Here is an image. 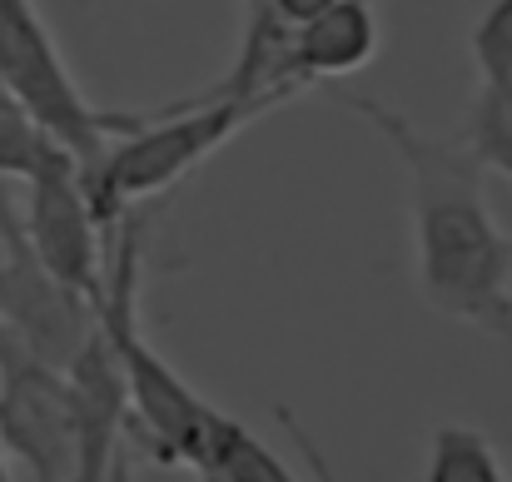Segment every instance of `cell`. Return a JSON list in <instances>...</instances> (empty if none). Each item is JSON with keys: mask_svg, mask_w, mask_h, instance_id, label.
Segmentation results:
<instances>
[{"mask_svg": "<svg viewBox=\"0 0 512 482\" xmlns=\"http://www.w3.org/2000/svg\"><path fill=\"white\" fill-rule=\"evenodd\" d=\"M329 95L358 120H368L408 174V219H413V274L428 309L443 319L512 333V234L493 219L488 169L463 140H438L418 130L408 115L383 100L348 95L329 85Z\"/></svg>", "mask_w": 512, "mask_h": 482, "instance_id": "obj_1", "label": "cell"}, {"mask_svg": "<svg viewBox=\"0 0 512 482\" xmlns=\"http://www.w3.org/2000/svg\"><path fill=\"white\" fill-rule=\"evenodd\" d=\"M95 319H100L110 353H115L125 403L140 418L150 453L165 468H199L204 438H209V423H214L219 408L204 403L174 373L165 353L140 328V219L115 224V244H110V259H105V299H100Z\"/></svg>", "mask_w": 512, "mask_h": 482, "instance_id": "obj_2", "label": "cell"}, {"mask_svg": "<svg viewBox=\"0 0 512 482\" xmlns=\"http://www.w3.org/2000/svg\"><path fill=\"white\" fill-rule=\"evenodd\" d=\"M269 110L254 100H174L155 115H140L135 130L110 140V150L80 169L85 194L100 214V224L115 239V224L145 204L170 194L184 174H194L209 155H219L239 130L264 120Z\"/></svg>", "mask_w": 512, "mask_h": 482, "instance_id": "obj_3", "label": "cell"}, {"mask_svg": "<svg viewBox=\"0 0 512 482\" xmlns=\"http://www.w3.org/2000/svg\"><path fill=\"white\" fill-rule=\"evenodd\" d=\"M0 80L30 110V120L80 164H95L110 140L140 125V115L100 110L80 80L70 75L50 25L40 20L35 0H0Z\"/></svg>", "mask_w": 512, "mask_h": 482, "instance_id": "obj_4", "label": "cell"}, {"mask_svg": "<svg viewBox=\"0 0 512 482\" xmlns=\"http://www.w3.org/2000/svg\"><path fill=\"white\" fill-rule=\"evenodd\" d=\"M0 443L35 482H70L75 468V388L0 323Z\"/></svg>", "mask_w": 512, "mask_h": 482, "instance_id": "obj_5", "label": "cell"}, {"mask_svg": "<svg viewBox=\"0 0 512 482\" xmlns=\"http://www.w3.org/2000/svg\"><path fill=\"white\" fill-rule=\"evenodd\" d=\"M25 239L35 249V259L65 284L75 289L85 304L100 309L105 299V244L110 229L100 224L80 164L65 150H50L40 169L25 179Z\"/></svg>", "mask_w": 512, "mask_h": 482, "instance_id": "obj_6", "label": "cell"}, {"mask_svg": "<svg viewBox=\"0 0 512 482\" xmlns=\"http://www.w3.org/2000/svg\"><path fill=\"white\" fill-rule=\"evenodd\" d=\"M0 249H5L0 254V323L55 368H70L100 323L95 304H85L35 259L25 224L15 219L5 194H0Z\"/></svg>", "mask_w": 512, "mask_h": 482, "instance_id": "obj_7", "label": "cell"}, {"mask_svg": "<svg viewBox=\"0 0 512 482\" xmlns=\"http://www.w3.org/2000/svg\"><path fill=\"white\" fill-rule=\"evenodd\" d=\"M378 50H383V25L368 0H334L324 15L289 30V55L304 90H329L348 75L368 70Z\"/></svg>", "mask_w": 512, "mask_h": 482, "instance_id": "obj_8", "label": "cell"}, {"mask_svg": "<svg viewBox=\"0 0 512 482\" xmlns=\"http://www.w3.org/2000/svg\"><path fill=\"white\" fill-rule=\"evenodd\" d=\"M194 473L209 482H299V473L264 438H254L229 413H214L209 438H204V458H199Z\"/></svg>", "mask_w": 512, "mask_h": 482, "instance_id": "obj_9", "label": "cell"}, {"mask_svg": "<svg viewBox=\"0 0 512 482\" xmlns=\"http://www.w3.org/2000/svg\"><path fill=\"white\" fill-rule=\"evenodd\" d=\"M423 482H508V473H503V458L483 428L443 423L428 438Z\"/></svg>", "mask_w": 512, "mask_h": 482, "instance_id": "obj_10", "label": "cell"}, {"mask_svg": "<svg viewBox=\"0 0 512 482\" xmlns=\"http://www.w3.org/2000/svg\"><path fill=\"white\" fill-rule=\"evenodd\" d=\"M483 169L503 174L512 184V75L498 80H483L478 95H473V110H468V125L458 135Z\"/></svg>", "mask_w": 512, "mask_h": 482, "instance_id": "obj_11", "label": "cell"}, {"mask_svg": "<svg viewBox=\"0 0 512 482\" xmlns=\"http://www.w3.org/2000/svg\"><path fill=\"white\" fill-rule=\"evenodd\" d=\"M50 150H60V145L30 120V110L0 80V179H30Z\"/></svg>", "mask_w": 512, "mask_h": 482, "instance_id": "obj_12", "label": "cell"}, {"mask_svg": "<svg viewBox=\"0 0 512 482\" xmlns=\"http://www.w3.org/2000/svg\"><path fill=\"white\" fill-rule=\"evenodd\" d=\"M468 50H473V65H478V80H498L512 75V0H493L473 35H468Z\"/></svg>", "mask_w": 512, "mask_h": 482, "instance_id": "obj_13", "label": "cell"}, {"mask_svg": "<svg viewBox=\"0 0 512 482\" xmlns=\"http://www.w3.org/2000/svg\"><path fill=\"white\" fill-rule=\"evenodd\" d=\"M334 0H259V10H269L279 25H289V30H299V25H309L314 15H324ZM259 10H249V15H259Z\"/></svg>", "mask_w": 512, "mask_h": 482, "instance_id": "obj_14", "label": "cell"}, {"mask_svg": "<svg viewBox=\"0 0 512 482\" xmlns=\"http://www.w3.org/2000/svg\"><path fill=\"white\" fill-rule=\"evenodd\" d=\"M0 482H15L10 478V453H5V443H0Z\"/></svg>", "mask_w": 512, "mask_h": 482, "instance_id": "obj_15", "label": "cell"}, {"mask_svg": "<svg viewBox=\"0 0 512 482\" xmlns=\"http://www.w3.org/2000/svg\"><path fill=\"white\" fill-rule=\"evenodd\" d=\"M249 10H259V0H254V5H249ZM249 10H244V15H249Z\"/></svg>", "mask_w": 512, "mask_h": 482, "instance_id": "obj_16", "label": "cell"}, {"mask_svg": "<svg viewBox=\"0 0 512 482\" xmlns=\"http://www.w3.org/2000/svg\"><path fill=\"white\" fill-rule=\"evenodd\" d=\"M249 5H254V0H244V10H249Z\"/></svg>", "mask_w": 512, "mask_h": 482, "instance_id": "obj_17", "label": "cell"}]
</instances>
